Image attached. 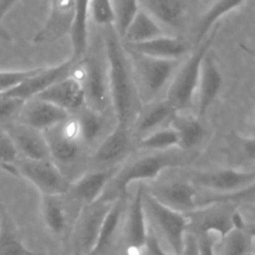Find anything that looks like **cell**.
Instances as JSON below:
<instances>
[{
    "instance_id": "1",
    "label": "cell",
    "mask_w": 255,
    "mask_h": 255,
    "mask_svg": "<svg viewBox=\"0 0 255 255\" xmlns=\"http://www.w3.org/2000/svg\"><path fill=\"white\" fill-rule=\"evenodd\" d=\"M105 49L110 100L117 125L129 127L139 100L124 44L114 25L105 26Z\"/></svg>"
},
{
    "instance_id": "2",
    "label": "cell",
    "mask_w": 255,
    "mask_h": 255,
    "mask_svg": "<svg viewBox=\"0 0 255 255\" xmlns=\"http://www.w3.org/2000/svg\"><path fill=\"white\" fill-rule=\"evenodd\" d=\"M184 158H186V152L182 151L157 152L141 157L117 171L101 199L114 201L117 197L126 196L127 187L131 186L132 183L157 178L166 169L179 167L186 163Z\"/></svg>"
},
{
    "instance_id": "3",
    "label": "cell",
    "mask_w": 255,
    "mask_h": 255,
    "mask_svg": "<svg viewBox=\"0 0 255 255\" xmlns=\"http://www.w3.org/2000/svg\"><path fill=\"white\" fill-rule=\"evenodd\" d=\"M217 29H218V25H216V27L199 44H197L196 50L179 67L171 86H169L166 100L178 112L184 109H188L193 102V97L197 92L199 74H201L202 62L209 52L212 42L217 35Z\"/></svg>"
},
{
    "instance_id": "4",
    "label": "cell",
    "mask_w": 255,
    "mask_h": 255,
    "mask_svg": "<svg viewBox=\"0 0 255 255\" xmlns=\"http://www.w3.org/2000/svg\"><path fill=\"white\" fill-rule=\"evenodd\" d=\"M139 101H151L159 94L178 66V60L156 59L125 49Z\"/></svg>"
},
{
    "instance_id": "5",
    "label": "cell",
    "mask_w": 255,
    "mask_h": 255,
    "mask_svg": "<svg viewBox=\"0 0 255 255\" xmlns=\"http://www.w3.org/2000/svg\"><path fill=\"white\" fill-rule=\"evenodd\" d=\"M143 206L146 216L153 221L172 252L181 254L186 234L189 232L188 216L164 206L147 191L143 193Z\"/></svg>"
},
{
    "instance_id": "6",
    "label": "cell",
    "mask_w": 255,
    "mask_h": 255,
    "mask_svg": "<svg viewBox=\"0 0 255 255\" xmlns=\"http://www.w3.org/2000/svg\"><path fill=\"white\" fill-rule=\"evenodd\" d=\"M14 168L17 176L36 187L41 196L61 197L69 193L71 182L67 181L52 159L32 161L21 158L17 159Z\"/></svg>"
},
{
    "instance_id": "7",
    "label": "cell",
    "mask_w": 255,
    "mask_h": 255,
    "mask_svg": "<svg viewBox=\"0 0 255 255\" xmlns=\"http://www.w3.org/2000/svg\"><path fill=\"white\" fill-rule=\"evenodd\" d=\"M81 81L85 92V106L102 114L111 104L107 71L96 57L84 56L72 71Z\"/></svg>"
},
{
    "instance_id": "8",
    "label": "cell",
    "mask_w": 255,
    "mask_h": 255,
    "mask_svg": "<svg viewBox=\"0 0 255 255\" xmlns=\"http://www.w3.org/2000/svg\"><path fill=\"white\" fill-rule=\"evenodd\" d=\"M255 182L254 171L236 168H219L211 171L194 172L191 183L216 192L217 196H233L243 189L253 187Z\"/></svg>"
},
{
    "instance_id": "9",
    "label": "cell",
    "mask_w": 255,
    "mask_h": 255,
    "mask_svg": "<svg viewBox=\"0 0 255 255\" xmlns=\"http://www.w3.org/2000/svg\"><path fill=\"white\" fill-rule=\"evenodd\" d=\"M77 62H79L77 60L70 56L69 59L62 61L61 64L55 65V66L40 67L39 71L35 72L32 76H30L29 79H26L21 84H19L14 89L9 90V91L2 95L16 97V99L24 100V101L34 99L37 95L41 94L42 91L56 84L57 81L70 76L75 67H76Z\"/></svg>"
},
{
    "instance_id": "10",
    "label": "cell",
    "mask_w": 255,
    "mask_h": 255,
    "mask_svg": "<svg viewBox=\"0 0 255 255\" xmlns=\"http://www.w3.org/2000/svg\"><path fill=\"white\" fill-rule=\"evenodd\" d=\"M144 189L139 187L132 199L125 222V244L128 255H142L148 241L147 216L143 206Z\"/></svg>"
},
{
    "instance_id": "11",
    "label": "cell",
    "mask_w": 255,
    "mask_h": 255,
    "mask_svg": "<svg viewBox=\"0 0 255 255\" xmlns=\"http://www.w3.org/2000/svg\"><path fill=\"white\" fill-rule=\"evenodd\" d=\"M20 124L45 132L69 119V112L40 99H30L25 102L19 115Z\"/></svg>"
},
{
    "instance_id": "12",
    "label": "cell",
    "mask_w": 255,
    "mask_h": 255,
    "mask_svg": "<svg viewBox=\"0 0 255 255\" xmlns=\"http://www.w3.org/2000/svg\"><path fill=\"white\" fill-rule=\"evenodd\" d=\"M112 201L99 199L95 203L82 207L80 216L76 221V231L79 236V246L77 249L82 254L90 255L96 243L104 217L109 209Z\"/></svg>"
},
{
    "instance_id": "13",
    "label": "cell",
    "mask_w": 255,
    "mask_h": 255,
    "mask_svg": "<svg viewBox=\"0 0 255 255\" xmlns=\"http://www.w3.org/2000/svg\"><path fill=\"white\" fill-rule=\"evenodd\" d=\"M147 192L164 206L181 213L188 214L198 209V191L191 182H172Z\"/></svg>"
},
{
    "instance_id": "14",
    "label": "cell",
    "mask_w": 255,
    "mask_h": 255,
    "mask_svg": "<svg viewBox=\"0 0 255 255\" xmlns=\"http://www.w3.org/2000/svg\"><path fill=\"white\" fill-rule=\"evenodd\" d=\"M34 99L44 100L66 112L81 110L85 106V92L81 81L74 75L60 80Z\"/></svg>"
},
{
    "instance_id": "15",
    "label": "cell",
    "mask_w": 255,
    "mask_h": 255,
    "mask_svg": "<svg viewBox=\"0 0 255 255\" xmlns=\"http://www.w3.org/2000/svg\"><path fill=\"white\" fill-rule=\"evenodd\" d=\"M222 85H223V76H222L221 70L213 55L208 52L202 62L201 74H199L198 85H197L196 94H198L197 117L198 119L206 116L209 107L218 97Z\"/></svg>"
},
{
    "instance_id": "16",
    "label": "cell",
    "mask_w": 255,
    "mask_h": 255,
    "mask_svg": "<svg viewBox=\"0 0 255 255\" xmlns=\"http://www.w3.org/2000/svg\"><path fill=\"white\" fill-rule=\"evenodd\" d=\"M75 11V0H59L50 6L46 22L34 36V44L52 42L70 34Z\"/></svg>"
},
{
    "instance_id": "17",
    "label": "cell",
    "mask_w": 255,
    "mask_h": 255,
    "mask_svg": "<svg viewBox=\"0 0 255 255\" xmlns=\"http://www.w3.org/2000/svg\"><path fill=\"white\" fill-rule=\"evenodd\" d=\"M117 171L119 169L114 167V168L100 169V171L86 173L75 183H71L69 193L72 194V197L81 202L84 206L95 203L104 196L107 186Z\"/></svg>"
},
{
    "instance_id": "18",
    "label": "cell",
    "mask_w": 255,
    "mask_h": 255,
    "mask_svg": "<svg viewBox=\"0 0 255 255\" xmlns=\"http://www.w3.org/2000/svg\"><path fill=\"white\" fill-rule=\"evenodd\" d=\"M6 132L11 137L17 152L21 154L22 158L32 159V161L51 159L49 147L42 132L30 128L21 124L12 126L11 129Z\"/></svg>"
},
{
    "instance_id": "19",
    "label": "cell",
    "mask_w": 255,
    "mask_h": 255,
    "mask_svg": "<svg viewBox=\"0 0 255 255\" xmlns=\"http://www.w3.org/2000/svg\"><path fill=\"white\" fill-rule=\"evenodd\" d=\"M124 47L137 54L166 60H179L187 52V44L181 37L169 36L167 34L147 41L124 44Z\"/></svg>"
},
{
    "instance_id": "20",
    "label": "cell",
    "mask_w": 255,
    "mask_h": 255,
    "mask_svg": "<svg viewBox=\"0 0 255 255\" xmlns=\"http://www.w3.org/2000/svg\"><path fill=\"white\" fill-rule=\"evenodd\" d=\"M138 5L162 27L178 29L186 17L187 0H138Z\"/></svg>"
},
{
    "instance_id": "21",
    "label": "cell",
    "mask_w": 255,
    "mask_h": 255,
    "mask_svg": "<svg viewBox=\"0 0 255 255\" xmlns=\"http://www.w3.org/2000/svg\"><path fill=\"white\" fill-rule=\"evenodd\" d=\"M168 126L176 132L178 137V149L182 152L192 151L198 147L206 137V127L201 119L191 115L177 112Z\"/></svg>"
},
{
    "instance_id": "22",
    "label": "cell",
    "mask_w": 255,
    "mask_h": 255,
    "mask_svg": "<svg viewBox=\"0 0 255 255\" xmlns=\"http://www.w3.org/2000/svg\"><path fill=\"white\" fill-rule=\"evenodd\" d=\"M177 110L167 100L158 102H149L148 106L139 111L136 119V129L142 137L151 133L154 129L163 127L164 124L169 125L171 120L177 114Z\"/></svg>"
},
{
    "instance_id": "23",
    "label": "cell",
    "mask_w": 255,
    "mask_h": 255,
    "mask_svg": "<svg viewBox=\"0 0 255 255\" xmlns=\"http://www.w3.org/2000/svg\"><path fill=\"white\" fill-rule=\"evenodd\" d=\"M129 143V127L117 125L96 149L95 159L99 163H111L124 156L125 152L128 149Z\"/></svg>"
},
{
    "instance_id": "24",
    "label": "cell",
    "mask_w": 255,
    "mask_h": 255,
    "mask_svg": "<svg viewBox=\"0 0 255 255\" xmlns=\"http://www.w3.org/2000/svg\"><path fill=\"white\" fill-rule=\"evenodd\" d=\"M90 14V0H75V11L72 19L70 37H71L72 55L80 61L86 55L87 47V20Z\"/></svg>"
},
{
    "instance_id": "25",
    "label": "cell",
    "mask_w": 255,
    "mask_h": 255,
    "mask_svg": "<svg viewBox=\"0 0 255 255\" xmlns=\"http://www.w3.org/2000/svg\"><path fill=\"white\" fill-rule=\"evenodd\" d=\"M125 198H126V196L117 197L111 202L106 214H105L101 227H100L96 243H95L94 249H92L90 255L102 253L114 241V237L116 234L117 229H119L120 222H121L122 214H124Z\"/></svg>"
},
{
    "instance_id": "26",
    "label": "cell",
    "mask_w": 255,
    "mask_h": 255,
    "mask_svg": "<svg viewBox=\"0 0 255 255\" xmlns=\"http://www.w3.org/2000/svg\"><path fill=\"white\" fill-rule=\"evenodd\" d=\"M164 29L144 10L139 7L136 16L122 37V44H136L164 35Z\"/></svg>"
},
{
    "instance_id": "27",
    "label": "cell",
    "mask_w": 255,
    "mask_h": 255,
    "mask_svg": "<svg viewBox=\"0 0 255 255\" xmlns=\"http://www.w3.org/2000/svg\"><path fill=\"white\" fill-rule=\"evenodd\" d=\"M49 147L50 156L62 163L72 162L80 152V142L70 139L60 129V125L42 132Z\"/></svg>"
},
{
    "instance_id": "28",
    "label": "cell",
    "mask_w": 255,
    "mask_h": 255,
    "mask_svg": "<svg viewBox=\"0 0 255 255\" xmlns=\"http://www.w3.org/2000/svg\"><path fill=\"white\" fill-rule=\"evenodd\" d=\"M0 255H45L30 251L17 234L14 222L5 212H0Z\"/></svg>"
},
{
    "instance_id": "29",
    "label": "cell",
    "mask_w": 255,
    "mask_h": 255,
    "mask_svg": "<svg viewBox=\"0 0 255 255\" xmlns=\"http://www.w3.org/2000/svg\"><path fill=\"white\" fill-rule=\"evenodd\" d=\"M244 1L246 0H216L199 20L196 36L197 44H199L212 31L214 25H218L222 17L238 9L244 4Z\"/></svg>"
},
{
    "instance_id": "30",
    "label": "cell",
    "mask_w": 255,
    "mask_h": 255,
    "mask_svg": "<svg viewBox=\"0 0 255 255\" xmlns=\"http://www.w3.org/2000/svg\"><path fill=\"white\" fill-rule=\"evenodd\" d=\"M41 213L45 226L54 234H60L66 227V213L59 197L41 196Z\"/></svg>"
},
{
    "instance_id": "31",
    "label": "cell",
    "mask_w": 255,
    "mask_h": 255,
    "mask_svg": "<svg viewBox=\"0 0 255 255\" xmlns=\"http://www.w3.org/2000/svg\"><path fill=\"white\" fill-rule=\"evenodd\" d=\"M138 146L139 148L151 149V151H171L178 147V137L172 127H162L142 137Z\"/></svg>"
},
{
    "instance_id": "32",
    "label": "cell",
    "mask_w": 255,
    "mask_h": 255,
    "mask_svg": "<svg viewBox=\"0 0 255 255\" xmlns=\"http://www.w3.org/2000/svg\"><path fill=\"white\" fill-rule=\"evenodd\" d=\"M138 10V0H116V5H114V26L121 40Z\"/></svg>"
},
{
    "instance_id": "33",
    "label": "cell",
    "mask_w": 255,
    "mask_h": 255,
    "mask_svg": "<svg viewBox=\"0 0 255 255\" xmlns=\"http://www.w3.org/2000/svg\"><path fill=\"white\" fill-rule=\"evenodd\" d=\"M77 121H79L80 132H81V141L84 142L95 141L104 127L101 114L89 109L87 106L82 107Z\"/></svg>"
},
{
    "instance_id": "34",
    "label": "cell",
    "mask_w": 255,
    "mask_h": 255,
    "mask_svg": "<svg viewBox=\"0 0 255 255\" xmlns=\"http://www.w3.org/2000/svg\"><path fill=\"white\" fill-rule=\"evenodd\" d=\"M252 237L244 228H234L223 238V255H251Z\"/></svg>"
},
{
    "instance_id": "35",
    "label": "cell",
    "mask_w": 255,
    "mask_h": 255,
    "mask_svg": "<svg viewBox=\"0 0 255 255\" xmlns=\"http://www.w3.org/2000/svg\"><path fill=\"white\" fill-rule=\"evenodd\" d=\"M19 152L7 132H0V168L17 176L14 164L19 158Z\"/></svg>"
},
{
    "instance_id": "36",
    "label": "cell",
    "mask_w": 255,
    "mask_h": 255,
    "mask_svg": "<svg viewBox=\"0 0 255 255\" xmlns=\"http://www.w3.org/2000/svg\"><path fill=\"white\" fill-rule=\"evenodd\" d=\"M90 11L96 24L101 26L114 25L115 14L112 0H90Z\"/></svg>"
},
{
    "instance_id": "37",
    "label": "cell",
    "mask_w": 255,
    "mask_h": 255,
    "mask_svg": "<svg viewBox=\"0 0 255 255\" xmlns=\"http://www.w3.org/2000/svg\"><path fill=\"white\" fill-rule=\"evenodd\" d=\"M40 67L27 70H9V71H0V95L5 94L9 90L14 89L22 81L29 79L30 76L37 72Z\"/></svg>"
},
{
    "instance_id": "38",
    "label": "cell",
    "mask_w": 255,
    "mask_h": 255,
    "mask_svg": "<svg viewBox=\"0 0 255 255\" xmlns=\"http://www.w3.org/2000/svg\"><path fill=\"white\" fill-rule=\"evenodd\" d=\"M24 100L0 95V122H6L19 116L25 105Z\"/></svg>"
},
{
    "instance_id": "39",
    "label": "cell",
    "mask_w": 255,
    "mask_h": 255,
    "mask_svg": "<svg viewBox=\"0 0 255 255\" xmlns=\"http://www.w3.org/2000/svg\"><path fill=\"white\" fill-rule=\"evenodd\" d=\"M198 239L199 255H216L214 246H216V236L209 233H196Z\"/></svg>"
},
{
    "instance_id": "40",
    "label": "cell",
    "mask_w": 255,
    "mask_h": 255,
    "mask_svg": "<svg viewBox=\"0 0 255 255\" xmlns=\"http://www.w3.org/2000/svg\"><path fill=\"white\" fill-rule=\"evenodd\" d=\"M179 255H199L198 239H197V234L194 232L191 231L186 234L183 248Z\"/></svg>"
},
{
    "instance_id": "41",
    "label": "cell",
    "mask_w": 255,
    "mask_h": 255,
    "mask_svg": "<svg viewBox=\"0 0 255 255\" xmlns=\"http://www.w3.org/2000/svg\"><path fill=\"white\" fill-rule=\"evenodd\" d=\"M143 253L144 255H168L163 251V248L159 244L158 239L153 234H149L148 236V241H147Z\"/></svg>"
},
{
    "instance_id": "42",
    "label": "cell",
    "mask_w": 255,
    "mask_h": 255,
    "mask_svg": "<svg viewBox=\"0 0 255 255\" xmlns=\"http://www.w3.org/2000/svg\"><path fill=\"white\" fill-rule=\"evenodd\" d=\"M241 146L243 148L246 156L253 161L255 157V141L253 137H243Z\"/></svg>"
},
{
    "instance_id": "43",
    "label": "cell",
    "mask_w": 255,
    "mask_h": 255,
    "mask_svg": "<svg viewBox=\"0 0 255 255\" xmlns=\"http://www.w3.org/2000/svg\"><path fill=\"white\" fill-rule=\"evenodd\" d=\"M19 0H0V21L4 17V15L14 6Z\"/></svg>"
},
{
    "instance_id": "44",
    "label": "cell",
    "mask_w": 255,
    "mask_h": 255,
    "mask_svg": "<svg viewBox=\"0 0 255 255\" xmlns=\"http://www.w3.org/2000/svg\"><path fill=\"white\" fill-rule=\"evenodd\" d=\"M0 40H4V41H10V40H11L9 31L2 26L1 22H0Z\"/></svg>"
},
{
    "instance_id": "45",
    "label": "cell",
    "mask_w": 255,
    "mask_h": 255,
    "mask_svg": "<svg viewBox=\"0 0 255 255\" xmlns=\"http://www.w3.org/2000/svg\"><path fill=\"white\" fill-rule=\"evenodd\" d=\"M57 1H59V0H50V6H52L54 4H56Z\"/></svg>"
},
{
    "instance_id": "46",
    "label": "cell",
    "mask_w": 255,
    "mask_h": 255,
    "mask_svg": "<svg viewBox=\"0 0 255 255\" xmlns=\"http://www.w3.org/2000/svg\"><path fill=\"white\" fill-rule=\"evenodd\" d=\"M72 255H84V254H82V253H81V252H80V251H79V249H76V251H75V253H74V254H72Z\"/></svg>"
}]
</instances>
